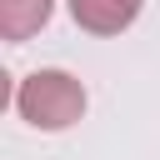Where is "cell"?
Here are the masks:
<instances>
[{
  "mask_svg": "<svg viewBox=\"0 0 160 160\" xmlns=\"http://www.w3.org/2000/svg\"><path fill=\"white\" fill-rule=\"evenodd\" d=\"M15 110L35 130H70L85 115V85L70 70H30L15 90Z\"/></svg>",
  "mask_w": 160,
  "mask_h": 160,
  "instance_id": "obj_1",
  "label": "cell"
},
{
  "mask_svg": "<svg viewBox=\"0 0 160 160\" xmlns=\"http://www.w3.org/2000/svg\"><path fill=\"white\" fill-rule=\"evenodd\" d=\"M140 5L145 0H70V15L90 35H120L125 25H135Z\"/></svg>",
  "mask_w": 160,
  "mask_h": 160,
  "instance_id": "obj_2",
  "label": "cell"
},
{
  "mask_svg": "<svg viewBox=\"0 0 160 160\" xmlns=\"http://www.w3.org/2000/svg\"><path fill=\"white\" fill-rule=\"evenodd\" d=\"M55 0H0V35L5 40H30L50 20Z\"/></svg>",
  "mask_w": 160,
  "mask_h": 160,
  "instance_id": "obj_3",
  "label": "cell"
}]
</instances>
